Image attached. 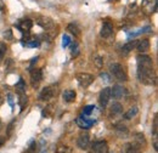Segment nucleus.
Wrapping results in <instances>:
<instances>
[{
    "label": "nucleus",
    "mask_w": 158,
    "mask_h": 153,
    "mask_svg": "<svg viewBox=\"0 0 158 153\" xmlns=\"http://www.w3.org/2000/svg\"><path fill=\"white\" fill-rule=\"evenodd\" d=\"M68 31L72 33V34H74V35H79V29L78 27L76 26V24H73V23H71V24H68Z\"/></svg>",
    "instance_id": "nucleus-22"
},
{
    "label": "nucleus",
    "mask_w": 158,
    "mask_h": 153,
    "mask_svg": "<svg viewBox=\"0 0 158 153\" xmlns=\"http://www.w3.org/2000/svg\"><path fill=\"white\" fill-rule=\"evenodd\" d=\"M32 21L31 19H22L20 22V28H21V31H23V32H28L31 28H32Z\"/></svg>",
    "instance_id": "nucleus-14"
},
{
    "label": "nucleus",
    "mask_w": 158,
    "mask_h": 153,
    "mask_svg": "<svg viewBox=\"0 0 158 153\" xmlns=\"http://www.w3.org/2000/svg\"><path fill=\"white\" fill-rule=\"evenodd\" d=\"M135 46L140 54H143L150 50V41H148V39H141L135 44Z\"/></svg>",
    "instance_id": "nucleus-9"
},
{
    "label": "nucleus",
    "mask_w": 158,
    "mask_h": 153,
    "mask_svg": "<svg viewBox=\"0 0 158 153\" xmlns=\"http://www.w3.org/2000/svg\"><path fill=\"white\" fill-rule=\"evenodd\" d=\"M138 113H139V108L136 106H134V107L129 108V111L124 114V118H125V119H131V118H134Z\"/></svg>",
    "instance_id": "nucleus-16"
},
{
    "label": "nucleus",
    "mask_w": 158,
    "mask_h": 153,
    "mask_svg": "<svg viewBox=\"0 0 158 153\" xmlns=\"http://www.w3.org/2000/svg\"><path fill=\"white\" fill-rule=\"evenodd\" d=\"M43 153H46V152H43Z\"/></svg>",
    "instance_id": "nucleus-36"
},
{
    "label": "nucleus",
    "mask_w": 158,
    "mask_h": 153,
    "mask_svg": "<svg viewBox=\"0 0 158 153\" xmlns=\"http://www.w3.org/2000/svg\"><path fill=\"white\" fill-rule=\"evenodd\" d=\"M4 143H5V139H4V137H1V136H0V147H1V146H2V145H4Z\"/></svg>",
    "instance_id": "nucleus-32"
},
{
    "label": "nucleus",
    "mask_w": 158,
    "mask_h": 153,
    "mask_svg": "<svg viewBox=\"0 0 158 153\" xmlns=\"http://www.w3.org/2000/svg\"><path fill=\"white\" fill-rule=\"evenodd\" d=\"M0 126H1V123H0Z\"/></svg>",
    "instance_id": "nucleus-35"
},
{
    "label": "nucleus",
    "mask_w": 158,
    "mask_h": 153,
    "mask_svg": "<svg viewBox=\"0 0 158 153\" xmlns=\"http://www.w3.org/2000/svg\"><path fill=\"white\" fill-rule=\"evenodd\" d=\"M56 95V88L55 86H46L44 88L39 94V100L41 101H49Z\"/></svg>",
    "instance_id": "nucleus-4"
},
{
    "label": "nucleus",
    "mask_w": 158,
    "mask_h": 153,
    "mask_svg": "<svg viewBox=\"0 0 158 153\" xmlns=\"http://www.w3.org/2000/svg\"><path fill=\"white\" fill-rule=\"evenodd\" d=\"M62 97H63V101H64V102H68V103H69V102H73V101L76 100L77 93H76L73 89H67V90L63 91Z\"/></svg>",
    "instance_id": "nucleus-12"
},
{
    "label": "nucleus",
    "mask_w": 158,
    "mask_h": 153,
    "mask_svg": "<svg viewBox=\"0 0 158 153\" xmlns=\"http://www.w3.org/2000/svg\"><path fill=\"white\" fill-rule=\"evenodd\" d=\"M138 78L142 84L153 85L156 81V76L153 72V62L151 57L146 55L138 56Z\"/></svg>",
    "instance_id": "nucleus-1"
},
{
    "label": "nucleus",
    "mask_w": 158,
    "mask_h": 153,
    "mask_svg": "<svg viewBox=\"0 0 158 153\" xmlns=\"http://www.w3.org/2000/svg\"><path fill=\"white\" fill-rule=\"evenodd\" d=\"M111 95L114 98H122L127 95V89L120 85H114L113 88H111Z\"/></svg>",
    "instance_id": "nucleus-7"
},
{
    "label": "nucleus",
    "mask_w": 158,
    "mask_h": 153,
    "mask_svg": "<svg viewBox=\"0 0 158 153\" xmlns=\"http://www.w3.org/2000/svg\"><path fill=\"white\" fill-rule=\"evenodd\" d=\"M112 33H113V27H112V24L110 23V22H105L103 24H102V28H101V37L102 38H108V37H111L112 35Z\"/></svg>",
    "instance_id": "nucleus-11"
},
{
    "label": "nucleus",
    "mask_w": 158,
    "mask_h": 153,
    "mask_svg": "<svg viewBox=\"0 0 158 153\" xmlns=\"http://www.w3.org/2000/svg\"><path fill=\"white\" fill-rule=\"evenodd\" d=\"M100 76L102 78V80H103L105 83H111V78H110V76H108L107 73H101Z\"/></svg>",
    "instance_id": "nucleus-27"
},
{
    "label": "nucleus",
    "mask_w": 158,
    "mask_h": 153,
    "mask_svg": "<svg viewBox=\"0 0 158 153\" xmlns=\"http://www.w3.org/2000/svg\"><path fill=\"white\" fill-rule=\"evenodd\" d=\"M5 52H6V45L4 43H0V62L5 56Z\"/></svg>",
    "instance_id": "nucleus-26"
},
{
    "label": "nucleus",
    "mask_w": 158,
    "mask_h": 153,
    "mask_svg": "<svg viewBox=\"0 0 158 153\" xmlns=\"http://www.w3.org/2000/svg\"><path fill=\"white\" fill-rule=\"evenodd\" d=\"M16 89H17L19 94H24V93H26V85H24L23 79H20L19 84H16Z\"/></svg>",
    "instance_id": "nucleus-20"
},
{
    "label": "nucleus",
    "mask_w": 158,
    "mask_h": 153,
    "mask_svg": "<svg viewBox=\"0 0 158 153\" xmlns=\"http://www.w3.org/2000/svg\"><path fill=\"white\" fill-rule=\"evenodd\" d=\"M127 153H141V148L139 145H128L127 146Z\"/></svg>",
    "instance_id": "nucleus-18"
},
{
    "label": "nucleus",
    "mask_w": 158,
    "mask_h": 153,
    "mask_svg": "<svg viewBox=\"0 0 158 153\" xmlns=\"http://www.w3.org/2000/svg\"><path fill=\"white\" fill-rule=\"evenodd\" d=\"M135 41H129L128 44H125L123 48H122V52L124 54V55H127V54H129L134 48H135Z\"/></svg>",
    "instance_id": "nucleus-17"
},
{
    "label": "nucleus",
    "mask_w": 158,
    "mask_h": 153,
    "mask_svg": "<svg viewBox=\"0 0 158 153\" xmlns=\"http://www.w3.org/2000/svg\"><path fill=\"white\" fill-rule=\"evenodd\" d=\"M69 152H71V150L67 146H62V147H60L59 150H57V153H69Z\"/></svg>",
    "instance_id": "nucleus-29"
},
{
    "label": "nucleus",
    "mask_w": 158,
    "mask_h": 153,
    "mask_svg": "<svg viewBox=\"0 0 158 153\" xmlns=\"http://www.w3.org/2000/svg\"><path fill=\"white\" fill-rule=\"evenodd\" d=\"M12 98H14V95H12V94H9V95H7V101L10 102L11 106H14V102H12L14 100H12Z\"/></svg>",
    "instance_id": "nucleus-30"
},
{
    "label": "nucleus",
    "mask_w": 158,
    "mask_h": 153,
    "mask_svg": "<svg viewBox=\"0 0 158 153\" xmlns=\"http://www.w3.org/2000/svg\"><path fill=\"white\" fill-rule=\"evenodd\" d=\"M135 141H136V145H139L140 147H141L142 145H146V140H145L143 134H136L135 135Z\"/></svg>",
    "instance_id": "nucleus-19"
},
{
    "label": "nucleus",
    "mask_w": 158,
    "mask_h": 153,
    "mask_svg": "<svg viewBox=\"0 0 158 153\" xmlns=\"http://www.w3.org/2000/svg\"><path fill=\"white\" fill-rule=\"evenodd\" d=\"M90 153H94V152H93V151H91V152H90Z\"/></svg>",
    "instance_id": "nucleus-34"
},
{
    "label": "nucleus",
    "mask_w": 158,
    "mask_h": 153,
    "mask_svg": "<svg viewBox=\"0 0 158 153\" xmlns=\"http://www.w3.org/2000/svg\"><path fill=\"white\" fill-rule=\"evenodd\" d=\"M111 88H105L101 93H100V96H99V102L100 105H101V107H106L107 105H108V102H110V100H111Z\"/></svg>",
    "instance_id": "nucleus-5"
},
{
    "label": "nucleus",
    "mask_w": 158,
    "mask_h": 153,
    "mask_svg": "<svg viewBox=\"0 0 158 153\" xmlns=\"http://www.w3.org/2000/svg\"><path fill=\"white\" fill-rule=\"evenodd\" d=\"M14 123H15V122H12V123H11V124L9 125V130H7V136H10V135H11V133H12V129H14V128H12V126H14Z\"/></svg>",
    "instance_id": "nucleus-31"
},
{
    "label": "nucleus",
    "mask_w": 158,
    "mask_h": 153,
    "mask_svg": "<svg viewBox=\"0 0 158 153\" xmlns=\"http://www.w3.org/2000/svg\"><path fill=\"white\" fill-rule=\"evenodd\" d=\"M31 79L33 81V84H38L40 80L43 79V72L39 68H35V69H32L31 71Z\"/></svg>",
    "instance_id": "nucleus-13"
},
{
    "label": "nucleus",
    "mask_w": 158,
    "mask_h": 153,
    "mask_svg": "<svg viewBox=\"0 0 158 153\" xmlns=\"http://www.w3.org/2000/svg\"><path fill=\"white\" fill-rule=\"evenodd\" d=\"M152 4H156V0H143L142 1V6L145 9H147V7L152 9ZM151 9H150V12H151Z\"/></svg>",
    "instance_id": "nucleus-23"
},
{
    "label": "nucleus",
    "mask_w": 158,
    "mask_h": 153,
    "mask_svg": "<svg viewBox=\"0 0 158 153\" xmlns=\"http://www.w3.org/2000/svg\"><path fill=\"white\" fill-rule=\"evenodd\" d=\"M122 111H123V106L119 102H113L112 103V106H111V113L112 114H119V113H122Z\"/></svg>",
    "instance_id": "nucleus-15"
},
{
    "label": "nucleus",
    "mask_w": 158,
    "mask_h": 153,
    "mask_svg": "<svg viewBox=\"0 0 158 153\" xmlns=\"http://www.w3.org/2000/svg\"><path fill=\"white\" fill-rule=\"evenodd\" d=\"M76 78H77L78 84L83 88H88L94 81V76L89 73H78Z\"/></svg>",
    "instance_id": "nucleus-3"
},
{
    "label": "nucleus",
    "mask_w": 158,
    "mask_h": 153,
    "mask_svg": "<svg viewBox=\"0 0 158 153\" xmlns=\"http://www.w3.org/2000/svg\"><path fill=\"white\" fill-rule=\"evenodd\" d=\"M94 106H91V105H89V106H85L84 107V110H83V114L84 115H90V113L94 111Z\"/></svg>",
    "instance_id": "nucleus-25"
},
{
    "label": "nucleus",
    "mask_w": 158,
    "mask_h": 153,
    "mask_svg": "<svg viewBox=\"0 0 158 153\" xmlns=\"http://www.w3.org/2000/svg\"><path fill=\"white\" fill-rule=\"evenodd\" d=\"M94 63H95V66L98 67V68H102V66H103V60L101 56L99 55H95L94 56Z\"/></svg>",
    "instance_id": "nucleus-21"
},
{
    "label": "nucleus",
    "mask_w": 158,
    "mask_h": 153,
    "mask_svg": "<svg viewBox=\"0 0 158 153\" xmlns=\"http://www.w3.org/2000/svg\"><path fill=\"white\" fill-rule=\"evenodd\" d=\"M76 122H77V124H78L81 129H89V128L95 123V119H88V118L80 115V117L77 118Z\"/></svg>",
    "instance_id": "nucleus-8"
},
{
    "label": "nucleus",
    "mask_w": 158,
    "mask_h": 153,
    "mask_svg": "<svg viewBox=\"0 0 158 153\" xmlns=\"http://www.w3.org/2000/svg\"><path fill=\"white\" fill-rule=\"evenodd\" d=\"M90 145V139H89V135H80L77 140V146H78L80 150H86Z\"/></svg>",
    "instance_id": "nucleus-10"
},
{
    "label": "nucleus",
    "mask_w": 158,
    "mask_h": 153,
    "mask_svg": "<svg viewBox=\"0 0 158 153\" xmlns=\"http://www.w3.org/2000/svg\"><path fill=\"white\" fill-rule=\"evenodd\" d=\"M4 35H5V37H6V34H4ZM7 38H9V39L11 38V33H10V31H9V32H7Z\"/></svg>",
    "instance_id": "nucleus-33"
},
{
    "label": "nucleus",
    "mask_w": 158,
    "mask_h": 153,
    "mask_svg": "<svg viewBox=\"0 0 158 153\" xmlns=\"http://www.w3.org/2000/svg\"><path fill=\"white\" fill-rule=\"evenodd\" d=\"M110 71H111L112 76L119 81H127L128 80V76H127V73H125V71L120 63H112L110 66Z\"/></svg>",
    "instance_id": "nucleus-2"
},
{
    "label": "nucleus",
    "mask_w": 158,
    "mask_h": 153,
    "mask_svg": "<svg viewBox=\"0 0 158 153\" xmlns=\"http://www.w3.org/2000/svg\"><path fill=\"white\" fill-rule=\"evenodd\" d=\"M94 153H108V146L106 141H96L93 143Z\"/></svg>",
    "instance_id": "nucleus-6"
},
{
    "label": "nucleus",
    "mask_w": 158,
    "mask_h": 153,
    "mask_svg": "<svg viewBox=\"0 0 158 153\" xmlns=\"http://www.w3.org/2000/svg\"><path fill=\"white\" fill-rule=\"evenodd\" d=\"M157 129H158V118L155 117V119H153V135L155 136L157 135Z\"/></svg>",
    "instance_id": "nucleus-28"
},
{
    "label": "nucleus",
    "mask_w": 158,
    "mask_h": 153,
    "mask_svg": "<svg viewBox=\"0 0 158 153\" xmlns=\"http://www.w3.org/2000/svg\"><path fill=\"white\" fill-rule=\"evenodd\" d=\"M69 44H71V38H69V35L64 34V35L62 37V46H63V48H67Z\"/></svg>",
    "instance_id": "nucleus-24"
}]
</instances>
